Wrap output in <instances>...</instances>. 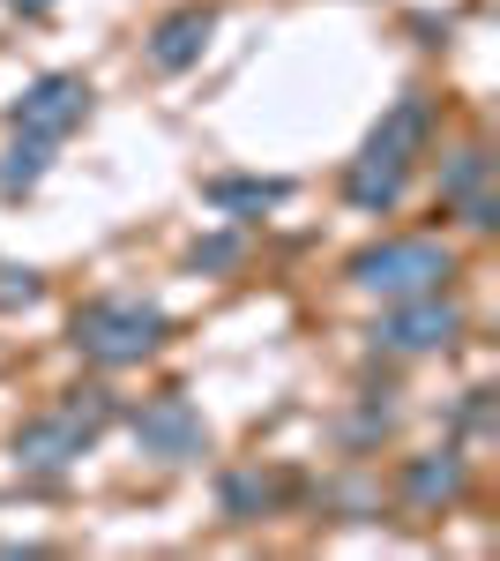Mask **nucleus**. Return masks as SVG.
I'll list each match as a JSON object with an SVG mask.
<instances>
[{"mask_svg": "<svg viewBox=\"0 0 500 561\" xmlns=\"http://www.w3.org/2000/svg\"><path fill=\"white\" fill-rule=\"evenodd\" d=\"M433 90H404L388 113H381V128L359 142V158L344 165V203L359 217H388L404 203V187H411L418 158H426V142H433Z\"/></svg>", "mask_w": 500, "mask_h": 561, "instance_id": "obj_1", "label": "nucleus"}, {"mask_svg": "<svg viewBox=\"0 0 500 561\" xmlns=\"http://www.w3.org/2000/svg\"><path fill=\"white\" fill-rule=\"evenodd\" d=\"M68 345H75V359L105 367V375L142 367V359L165 352V307L142 300V293H97L68 314Z\"/></svg>", "mask_w": 500, "mask_h": 561, "instance_id": "obj_2", "label": "nucleus"}, {"mask_svg": "<svg viewBox=\"0 0 500 561\" xmlns=\"http://www.w3.org/2000/svg\"><path fill=\"white\" fill-rule=\"evenodd\" d=\"M367 300H418V293H449L456 285V248L433 240V232H396V240H374L359 248L351 270H344Z\"/></svg>", "mask_w": 500, "mask_h": 561, "instance_id": "obj_3", "label": "nucleus"}, {"mask_svg": "<svg viewBox=\"0 0 500 561\" xmlns=\"http://www.w3.org/2000/svg\"><path fill=\"white\" fill-rule=\"evenodd\" d=\"M90 121V83L75 68H45L8 98V135H38V142H68Z\"/></svg>", "mask_w": 500, "mask_h": 561, "instance_id": "obj_4", "label": "nucleus"}, {"mask_svg": "<svg viewBox=\"0 0 500 561\" xmlns=\"http://www.w3.org/2000/svg\"><path fill=\"white\" fill-rule=\"evenodd\" d=\"M463 337V300L449 293H418V300H388L374 322V345L388 359H426V352H449Z\"/></svg>", "mask_w": 500, "mask_h": 561, "instance_id": "obj_5", "label": "nucleus"}, {"mask_svg": "<svg viewBox=\"0 0 500 561\" xmlns=\"http://www.w3.org/2000/svg\"><path fill=\"white\" fill-rule=\"evenodd\" d=\"M127 434H135V449L158 457V465H202L209 457V427H202V412H195L187 389H165V397H150L142 412H127Z\"/></svg>", "mask_w": 500, "mask_h": 561, "instance_id": "obj_6", "label": "nucleus"}, {"mask_svg": "<svg viewBox=\"0 0 500 561\" xmlns=\"http://www.w3.org/2000/svg\"><path fill=\"white\" fill-rule=\"evenodd\" d=\"M433 195H441V210L463 217V232H493L500 225V203H493V150L486 142H456L449 158H441V173H433Z\"/></svg>", "mask_w": 500, "mask_h": 561, "instance_id": "obj_7", "label": "nucleus"}, {"mask_svg": "<svg viewBox=\"0 0 500 561\" xmlns=\"http://www.w3.org/2000/svg\"><path fill=\"white\" fill-rule=\"evenodd\" d=\"M97 434H105V427H90L83 412L53 404V412H38V420H23V427H15V472L60 479L75 457H90V442H97Z\"/></svg>", "mask_w": 500, "mask_h": 561, "instance_id": "obj_8", "label": "nucleus"}, {"mask_svg": "<svg viewBox=\"0 0 500 561\" xmlns=\"http://www.w3.org/2000/svg\"><path fill=\"white\" fill-rule=\"evenodd\" d=\"M463 494H470V457H463V442L418 449V457H404V472H396V502H404L411 517H441V510H456Z\"/></svg>", "mask_w": 500, "mask_h": 561, "instance_id": "obj_9", "label": "nucleus"}, {"mask_svg": "<svg viewBox=\"0 0 500 561\" xmlns=\"http://www.w3.org/2000/svg\"><path fill=\"white\" fill-rule=\"evenodd\" d=\"M209 31H217V8L209 0H179L172 15H158V31H150V68L158 76H187L195 60H202V45H209Z\"/></svg>", "mask_w": 500, "mask_h": 561, "instance_id": "obj_10", "label": "nucleus"}, {"mask_svg": "<svg viewBox=\"0 0 500 561\" xmlns=\"http://www.w3.org/2000/svg\"><path fill=\"white\" fill-rule=\"evenodd\" d=\"M202 203H209L217 217H232V225H247V217H261V210H284V203H292V180L217 173V180H202Z\"/></svg>", "mask_w": 500, "mask_h": 561, "instance_id": "obj_11", "label": "nucleus"}, {"mask_svg": "<svg viewBox=\"0 0 500 561\" xmlns=\"http://www.w3.org/2000/svg\"><path fill=\"white\" fill-rule=\"evenodd\" d=\"M284 502V479L277 472H224V486H217V510H224V524H261L269 510Z\"/></svg>", "mask_w": 500, "mask_h": 561, "instance_id": "obj_12", "label": "nucleus"}, {"mask_svg": "<svg viewBox=\"0 0 500 561\" xmlns=\"http://www.w3.org/2000/svg\"><path fill=\"white\" fill-rule=\"evenodd\" d=\"M53 150L60 142H38V135H8V150H0V195H31L53 165Z\"/></svg>", "mask_w": 500, "mask_h": 561, "instance_id": "obj_13", "label": "nucleus"}, {"mask_svg": "<svg viewBox=\"0 0 500 561\" xmlns=\"http://www.w3.org/2000/svg\"><path fill=\"white\" fill-rule=\"evenodd\" d=\"M240 262H247V232H240V225H224V232H209V240L187 248V270H195V277H232Z\"/></svg>", "mask_w": 500, "mask_h": 561, "instance_id": "obj_14", "label": "nucleus"}, {"mask_svg": "<svg viewBox=\"0 0 500 561\" xmlns=\"http://www.w3.org/2000/svg\"><path fill=\"white\" fill-rule=\"evenodd\" d=\"M45 300V277L31 262H0V307L15 314V307H38Z\"/></svg>", "mask_w": 500, "mask_h": 561, "instance_id": "obj_15", "label": "nucleus"}, {"mask_svg": "<svg viewBox=\"0 0 500 561\" xmlns=\"http://www.w3.org/2000/svg\"><path fill=\"white\" fill-rule=\"evenodd\" d=\"M396 427V412H388V404H359V420H351V427H344V442H351V449H359V442H374V434H388Z\"/></svg>", "mask_w": 500, "mask_h": 561, "instance_id": "obj_16", "label": "nucleus"}, {"mask_svg": "<svg viewBox=\"0 0 500 561\" xmlns=\"http://www.w3.org/2000/svg\"><path fill=\"white\" fill-rule=\"evenodd\" d=\"M456 427H463V434H486V427H493V389H463Z\"/></svg>", "mask_w": 500, "mask_h": 561, "instance_id": "obj_17", "label": "nucleus"}, {"mask_svg": "<svg viewBox=\"0 0 500 561\" xmlns=\"http://www.w3.org/2000/svg\"><path fill=\"white\" fill-rule=\"evenodd\" d=\"M8 8H23V15H53L60 0H8Z\"/></svg>", "mask_w": 500, "mask_h": 561, "instance_id": "obj_18", "label": "nucleus"}]
</instances>
